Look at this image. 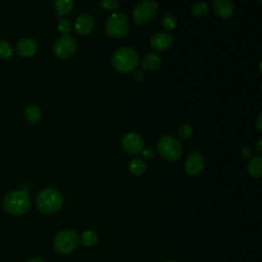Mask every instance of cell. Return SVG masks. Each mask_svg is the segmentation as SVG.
I'll return each instance as SVG.
<instances>
[{"label": "cell", "instance_id": "cell-1", "mask_svg": "<svg viewBox=\"0 0 262 262\" xmlns=\"http://www.w3.org/2000/svg\"><path fill=\"white\" fill-rule=\"evenodd\" d=\"M2 207L7 213L11 215H24L29 211L31 207L30 196L25 190L11 191L3 198Z\"/></svg>", "mask_w": 262, "mask_h": 262}, {"label": "cell", "instance_id": "cell-2", "mask_svg": "<svg viewBox=\"0 0 262 262\" xmlns=\"http://www.w3.org/2000/svg\"><path fill=\"white\" fill-rule=\"evenodd\" d=\"M112 63L118 72L130 73L137 68L139 54L132 47H122L113 54Z\"/></svg>", "mask_w": 262, "mask_h": 262}, {"label": "cell", "instance_id": "cell-3", "mask_svg": "<svg viewBox=\"0 0 262 262\" xmlns=\"http://www.w3.org/2000/svg\"><path fill=\"white\" fill-rule=\"evenodd\" d=\"M63 205V198L61 193L54 188H45L41 190L36 196L37 208L45 214L57 213Z\"/></svg>", "mask_w": 262, "mask_h": 262}, {"label": "cell", "instance_id": "cell-4", "mask_svg": "<svg viewBox=\"0 0 262 262\" xmlns=\"http://www.w3.org/2000/svg\"><path fill=\"white\" fill-rule=\"evenodd\" d=\"M157 151L166 161H176L182 154V145L176 137L164 135L158 140Z\"/></svg>", "mask_w": 262, "mask_h": 262}, {"label": "cell", "instance_id": "cell-5", "mask_svg": "<svg viewBox=\"0 0 262 262\" xmlns=\"http://www.w3.org/2000/svg\"><path fill=\"white\" fill-rule=\"evenodd\" d=\"M79 235L77 231L73 229L60 230L53 239L54 250L61 255H67L72 253L78 246Z\"/></svg>", "mask_w": 262, "mask_h": 262}, {"label": "cell", "instance_id": "cell-6", "mask_svg": "<svg viewBox=\"0 0 262 262\" xmlns=\"http://www.w3.org/2000/svg\"><path fill=\"white\" fill-rule=\"evenodd\" d=\"M130 28L128 17L120 12L113 13L106 20L104 30L110 38L118 39L125 36Z\"/></svg>", "mask_w": 262, "mask_h": 262}, {"label": "cell", "instance_id": "cell-7", "mask_svg": "<svg viewBox=\"0 0 262 262\" xmlns=\"http://www.w3.org/2000/svg\"><path fill=\"white\" fill-rule=\"evenodd\" d=\"M159 9L158 3L154 0H142L133 9L132 18L136 24H145L154 18Z\"/></svg>", "mask_w": 262, "mask_h": 262}, {"label": "cell", "instance_id": "cell-8", "mask_svg": "<svg viewBox=\"0 0 262 262\" xmlns=\"http://www.w3.org/2000/svg\"><path fill=\"white\" fill-rule=\"evenodd\" d=\"M77 49V43L73 36L62 35L53 44L52 50L56 57L60 59H67L74 55Z\"/></svg>", "mask_w": 262, "mask_h": 262}, {"label": "cell", "instance_id": "cell-9", "mask_svg": "<svg viewBox=\"0 0 262 262\" xmlns=\"http://www.w3.org/2000/svg\"><path fill=\"white\" fill-rule=\"evenodd\" d=\"M122 147L129 155H138L143 147L141 135L137 132H128L122 138Z\"/></svg>", "mask_w": 262, "mask_h": 262}, {"label": "cell", "instance_id": "cell-10", "mask_svg": "<svg viewBox=\"0 0 262 262\" xmlns=\"http://www.w3.org/2000/svg\"><path fill=\"white\" fill-rule=\"evenodd\" d=\"M205 167V157L199 151L190 152L184 162V169L188 175L195 176L200 174Z\"/></svg>", "mask_w": 262, "mask_h": 262}, {"label": "cell", "instance_id": "cell-11", "mask_svg": "<svg viewBox=\"0 0 262 262\" xmlns=\"http://www.w3.org/2000/svg\"><path fill=\"white\" fill-rule=\"evenodd\" d=\"M173 44V37L169 33L159 32L150 39V47L156 51H166Z\"/></svg>", "mask_w": 262, "mask_h": 262}, {"label": "cell", "instance_id": "cell-12", "mask_svg": "<svg viewBox=\"0 0 262 262\" xmlns=\"http://www.w3.org/2000/svg\"><path fill=\"white\" fill-rule=\"evenodd\" d=\"M212 6L215 14L223 19L229 18L234 11V4L229 0H214Z\"/></svg>", "mask_w": 262, "mask_h": 262}, {"label": "cell", "instance_id": "cell-13", "mask_svg": "<svg viewBox=\"0 0 262 262\" xmlns=\"http://www.w3.org/2000/svg\"><path fill=\"white\" fill-rule=\"evenodd\" d=\"M75 31L80 35H87L92 32L94 28V19L90 14L83 13L77 16L74 24Z\"/></svg>", "mask_w": 262, "mask_h": 262}, {"label": "cell", "instance_id": "cell-14", "mask_svg": "<svg viewBox=\"0 0 262 262\" xmlns=\"http://www.w3.org/2000/svg\"><path fill=\"white\" fill-rule=\"evenodd\" d=\"M37 43L32 38H21L16 43V51L23 57L33 56L37 51Z\"/></svg>", "mask_w": 262, "mask_h": 262}, {"label": "cell", "instance_id": "cell-15", "mask_svg": "<svg viewBox=\"0 0 262 262\" xmlns=\"http://www.w3.org/2000/svg\"><path fill=\"white\" fill-rule=\"evenodd\" d=\"M161 63H162V60H161L160 56L156 53L146 54L142 58V61H141L142 68L146 71H155V70L159 69Z\"/></svg>", "mask_w": 262, "mask_h": 262}, {"label": "cell", "instance_id": "cell-16", "mask_svg": "<svg viewBox=\"0 0 262 262\" xmlns=\"http://www.w3.org/2000/svg\"><path fill=\"white\" fill-rule=\"evenodd\" d=\"M247 170L252 177H260L262 174V158L260 156L251 158L248 162Z\"/></svg>", "mask_w": 262, "mask_h": 262}, {"label": "cell", "instance_id": "cell-17", "mask_svg": "<svg viewBox=\"0 0 262 262\" xmlns=\"http://www.w3.org/2000/svg\"><path fill=\"white\" fill-rule=\"evenodd\" d=\"M25 119L31 124H37L41 120V110L36 105H29L24 111Z\"/></svg>", "mask_w": 262, "mask_h": 262}, {"label": "cell", "instance_id": "cell-18", "mask_svg": "<svg viewBox=\"0 0 262 262\" xmlns=\"http://www.w3.org/2000/svg\"><path fill=\"white\" fill-rule=\"evenodd\" d=\"M54 7L56 9V16L61 17L70 13L74 7V1L72 0H55Z\"/></svg>", "mask_w": 262, "mask_h": 262}, {"label": "cell", "instance_id": "cell-19", "mask_svg": "<svg viewBox=\"0 0 262 262\" xmlns=\"http://www.w3.org/2000/svg\"><path fill=\"white\" fill-rule=\"evenodd\" d=\"M146 170V163L142 158H133L129 163V171L133 175H141Z\"/></svg>", "mask_w": 262, "mask_h": 262}, {"label": "cell", "instance_id": "cell-20", "mask_svg": "<svg viewBox=\"0 0 262 262\" xmlns=\"http://www.w3.org/2000/svg\"><path fill=\"white\" fill-rule=\"evenodd\" d=\"M81 242L86 247H93L98 243V235L93 230H85L81 235Z\"/></svg>", "mask_w": 262, "mask_h": 262}, {"label": "cell", "instance_id": "cell-21", "mask_svg": "<svg viewBox=\"0 0 262 262\" xmlns=\"http://www.w3.org/2000/svg\"><path fill=\"white\" fill-rule=\"evenodd\" d=\"M191 14L193 17H203L205 16L208 11H209V7H208V4L207 2L205 1H200V2H196L194 3L192 6H191Z\"/></svg>", "mask_w": 262, "mask_h": 262}, {"label": "cell", "instance_id": "cell-22", "mask_svg": "<svg viewBox=\"0 0 262 262\" xmlns=\"http://www.w3.org/2000/svg\"><path fill=\"white\" fill-rule=\"evenodd\" d=\"M13 55V49L10 43L5 40H0V58L1 59H9Z\"/></svg>", "mask_w": 262, "mask_h": 262}, {"label": "cell", "instance_id": "cell-23", "mask_svg": "<svg viewBox=\"0 0 262 262\" xmlns=\"http://www.w3.org/2000/svg\"><path fill=\"white\" fill-rule=\"evenodd\" d=\"M192 134H193V129L189 125L183 124L177 128V135L181 139L187 140L192 136Z\"/></svg>", "mask_w": 262, "mask_h": 262}, {"label": "cell", "instance_id": "cell-24", "mask_svg": "<svg viewBox=\"0 0 262 262\" xmlns=\"http://www.w3.org/2000/svg\"><path fill=\"white\" fill-rule=\"evenodd\" d=\"M176 25H177V20L172 14H166L162 18V26L166 30H174L176 28Z\"/></svg>", "mask_w": 262, "mask_h": 262}, {"label": "cell", "instance_id": "cell-25", "mask_svg": "<svg viewBox=\"0 0 262 262\" xmlns=\"http://www.w3.org/2000/svg\"><path fill=\"white\" fill-rule=\"evenodd\" d=\"M99 5L105 11H115L119 7V3L116 0H101Z\"/></svg>", "mask_w": 262, "mask_h": 262}, {"label": "cell", "instance_id": "cell-26", "mask_svg": "<svg viewBox=\"0 0 262 262\" xmlns=\"http://www.w3.org/2000/svg\"><path fill=\"white\" fill-rule=\"evenodd\" d=\"M57 29L60 33H62L63 35H68V33L71 31L72 29V24L69 19L67 18H61L58 24H57Z\"/></svg>", "mask_w": 262, "mask_h": 262}, {"label": "cell", "instance_id": "cell-27", "mask_svg": "<svg viewBox=\"0 0 262 262\" xmlns=\"http://www.w3.org/2000/svg\"><path fill=\"white\" fill-rule=\"evenodd\" d=\"M132 78H133V80L135 82L140 83V82H142L144 80V73L142 71H136V72L133 73Z\"/></svg>", "mask_w": 262, "mask_h": 262}, {"label": "cell", "instance_id": "cell-28", "mask_svg": "<svg viewBox=\"0 0 262 262\" xmlns=\"http://www.w3.org/2000/svg\"><path fill=\"white\" fill-rule=\"evenodd\" d=\"M251 154H252V150L250 149L249 146H243L241 148V156L243 158H249L251 156Z\"/></svg>", "mask_w": 262, "mask_h": 262}, {"label": "cell", "instance_id": "cell-29", "mask_svg": "<svg viewBox=\"0 0 262 262\" xmlns=\"http://www.w3.org/2000/svg\"><path fill=\"white\" fill-rule=\"evenodd\" d=\"M255 125H256L258 131L261 132V130H262V114H261V113H259V115H258V117H257V119H256Z\"/></svg>", "mask_w": 262, "mask_h": 262}, {"label": "cell", "instance_id": "cell-30", "mask_svg": "<svg viewBox=\"0 0 262 262\" xmlns=\"http://www.w3.org/2000/svg\"><path fill=\"white\" fill-rule=\"evenodd\" d=\"M142 154H143V156L145 157V158H147V159H151L152 157H154V150L151 149V148H145V149H143L142 150Z\"/></svg>", "mask_w": 262, "mask_h": 262}, {"label": "cell", "instance_id": "cell-31", "mask_svg": "<svg viewBox=\"0 0 262 262\" xmlns=\"http://www.w3.org/2000/svg\"><path fill=\"white\" fill-rule=\"evenodd\" d=\"M27 262H46V261L41 259V258H39V257H33V258L29 259Z\"/></svg>", "mask_w": 262, "mask_h": 262}, {"label": "cell", "instance_id": "cell-32", "mask_svg": "<svg viewBox=\"0 0 262 262\" xmlns=\"http://www.w3.org/2000/svg\"><path fill=\"white\" fill-rule=\"evenodd\" d=\"M261 144H262V139H259L258 142H257V145H256V150H257L258 152H261V151H262V146H261Z\"/></svg>", "mask_w": 262, "mask_h": 262}, {"label": "cell", "instance_id": "cell-33", "mask_svg": "<svg viewBox=\"0 0 262 262\" xmlns=\"http://www.w3.org/2000/svg\"><path fill=\"white\" fill-rule=\"evenodd\" d=\"M166 262H175V261H173V260H168V261H166Z\"/></svg>", "mask_w": 262, "mask_h": 262}]
</instances>
